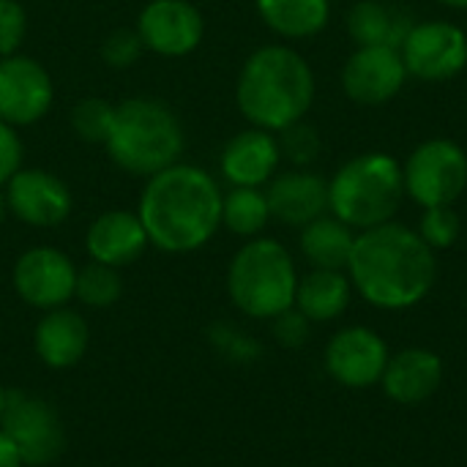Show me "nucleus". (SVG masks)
Returning a JSON list of instances; mask_svg holds the SVG:
<instances>
[{"label":"nucleus","mask_w":467,"mask_h":467,"mask_svg":"<svg viewBox=\"0 0 467 467\" xmlns=\"http://www.w3.org/2000/svg\"><path fill=\"white\" fill-rule=\"evenodd\" d=\"M145 181L137 216L150 246L167 254H189L216 235L222 227L224 194L211 172L175 161Z\"/></svg>","instance_id":"1"},{"label":"nucleus","mask_w":467,"mask_h":467,"mask_svg":"<svg viewBox=\"0 0 467 467\" xmlns=\"http://www.w3.org/2000/svg\"><path fill=\"white\" fill-rule=\"evenodd\" d=\"M350 285L378 309H410L421 304L435 279L438 260L427 241L397 222L361 230L348 263Z\"/></svg>","instance_id":"2"},{"label":"nucleus","mask_w":467,"mask_h":467,"mask_svg":"<svg viewBox=\"0 0 467 467\" xmlns=\"http://www.w3.org/2000/svg\"><path fill=\"white\" fill-rule=\"evenodd\" d=\"M315 71L301 52L285 44L254 49L238 74L235 104L241 115L265 131H285L306 118L315 104Z\"/></svg>","instance_id":"3"},{"label":"nucleus","mask_w":467,"mask_h":467,"mask_svg":"<svg viewBox=\"0 0 467 467\" xmlns=\"http://www.w3.org/2000/svg\"><path fill=\"white\" fill-rule=\"evenodd\" d=\"M104 148L112 164L123 172L150 178L181 161L186 134L178 115L164 101L134 96L115 104V118Z\"/></svg>","instance_id":"4"},{"label":"nucleus","mask_w":467,"mask_h":467,"mask_svg":"<svg viewBox=\"0 0 467 467\" xmlns=\"http://www.w3.org/2000/svg\"><path fill=\"white\" fill-rule=\"evenodd\" d=\"M402 197V164L391 153L380 150L345 161L328 181V211L353 230H372L391 222Z\"/></svg>","instance_id":"5"},{"label":"nucleus","mask_w":467,"mask_h":467,"mask_svg":"<svg viewBox=\"0 0 467 467\" xmlns=\"http://www.w3.org/2000/svg\"><path fill=\"white\" fill-rule=\"evenodd\" d=\"M298 271L290 252L274 238H249L227 268V293L238 312L274 320L296 304Z\"/></svg>","instance_id":"6"},{"label":"nucleus","mask_w":467,"mask_h":467,"mask_svg":"<svg viewBox=\"0 0 467 467\" xmlns=\"http://www.w3.org/2000/svg\"><path fill=\"white\" fill-rule=\"evenodd\" d=\"M405 194L421 208L454 205L467 189V153L446 137L421 142L402 167Z\"/></svg>","instance_id":"7"},{"label":"nucleus","mask_w":467,"mask_h":467,"mask_svg":"<svg viewBox=\"0 0 467 467\" xmlns=\"http://www.w3.org/2000/svg\"><path fill=\"white\" fill-rule=\"evenodd\" d=\"M0 432L16 449L25 467L49 465L66 449V430L55 408L27 391H8Z\"/></svg>","instance_id":"8"},{"label":"nucleus","mask_w":467,"mask_h":467,"mask_svg":"<svg viewBox=\"0 0 467 467\" xmlns=\"http://www.w3.org/2000/svg\"><path fill=\"white\" fill-rule=\"evenodd\" d=\"M408 77L446 82L467 66V33L446 19L416 22L400 47Z\"/></svg>","instance_id":"9"},{"label":"nucleus","mask_w":467,"mask_h":467,"mask_svg":"<svg viewBox=\"0 0 467 467\" xmlns=\"http://www.w3.org/2000/svg\"><path fill=\"white\" fill-rule=\"evenodd\" d=\"M11 285L25 304L49 312L74 298L77 265L55 246H33L16 257Z\"/></svg>","instance_id":"10"},{"label":"nucleus","mask_w":467,"mask_h":467,"mask_svg":"<svg viewBox=\"0 0 467 467\" xmlns=\"http://www.w3.org/2000/svg\"><path fill=\"white\" fill-rule=\"evenodd\" d=\"M55 99V85L49 71L30 55L0 57V120L8 126L38 123Z\"/></svg>","instance_id":"11"},{"label":"nucleus","mask_w":467,"mask_h":467,"mask_svg":"<svg viewBox=\"0 0 467 467\" xmlns=\"http://www.w3.org/2000/svg\"><path fill=\"white\" fill-rule=\"evenodd\" d=\"M134 27L142 47L161 57L192 55L205 36V19L192 0H150L142 5Z\"/></svg>","instance_id":"12"},{"label":"nucleus","mask_w":467,"mask_h":467,"mask_svg":"<svg viewBox=\"0 0 467 467\" xmlns=\"http://www.w3.org/2000/svg\"><path fill=\"white\" fill-rule=\"evenodd\" d=\"M8 213L30 227H57L71 213L68 186L49 170L19 167L3 186Z\"/></svg>","instance_id":"13"},{"label":"nucleus","mask_w":467,"mask_h":467,"mask_svg":"<svg viewBox=\"0 0 467 467\" xmlns=\"http://www.w3.org/2000/svg\"><path fill=\"white\" fill-rule=\"evenodd\" d=\"M408 79L402 52L394 47H356L342 66V90L350 101L380 107L391 101Z\"/></svg>","instance_id":"14"},{"label":"nucleus","mask_w":467,"mask_h":467,"mask_svg":"<svg viewBox=\"0 0 467 467\" xmlns=\"http://www.w3.org/2000/svg\"><path fill=\"white\" fill-rule=\"evenodd\" d=\"M389 358L391 356L380 334L364 326H353L334 334V339L326 348V369L345 389L378 386Z\"/></svg>","instance_id":"15"},{"label":"nucleus","mask_w":467,"mask_h":467,"mask_svg":"<svg viewBox=\"0 0 467 467\" xmlns=\"http://www.w3.org/2000/svg\"><path fill=\"white\" fill-rule=\"evenodd\" d=\"M282 161L279 140L274 131L249 126L238 131L219 156V170L230 186H265Z\"/></svg>","instance_id":"16"},{"label":"nucleus","mask_w":467,"mask_h":467,"mask_svg":"<svg viewBox=\"0 0 467 467\" xmlns=\"http://www.w3.org/2000/svg\"><path fill=\"white\" fill-rule=\"evenodd\" d=\"M271 219L304 227L328 213V181L312 170H290L268 181L265 189Z\"/></svg>","instance_id":"17"},{"label":"nucleus","mask_w":467,"mask_h":467,"mask_svg":"<svg viewBox=\"0 0 467 467\" xmlns=\"http://www.w3.org/2000/svg\"><path fill=\"white\" fill-rule=\"evenodd\" d=\"M150 246L148 233L137 213L131 211H104L93 219L85 235V249L90 260L123 268L142 257V252Z\"/></svg>","instance_id":"18"},{"label":"nucleus","mask_w":467,"mask_h":467,"mask_svg":"<svg viewBox=\"0 0 467 467\" xmlns=\"http://www.w3.org/2000/svg\"><path fill=\"white\" fill-rule=\"evenodd\" d=\"M90 328L85 317L68 306L44 312L33 331V350L49 369H71L88 353Z\"/></svg>","instance_id":"19"},{"label":"nucleus","mask_w":467,"mask_h":467,"mask_svg":"<svg viewBox=\"0 0 467 467\" xmlns=\"http://www.w3.org/2000/svg\"><path fill=\"white\" fill-rule=\"evenodd\" d=\"M383 391L397 405H421L443 383V361L438 353L424 348H410L389 358L380 378Z\"/></svg>","instance_id":"20"},{"label":"nucleus","mask_w":467,"mask_h":467,"mask_svg":"<svg viewBox=\"0 0 467 467\" xmlns=\"http://www.w3.org/2000/svg\"><path fill=\"white\" fill-rule=\"evenodd\" d=\"M416 22L408 11L383 0H358L348 14V33L358 47H394L400 49Z\"/></svg>","instance_id":"21"},{"label":"nucleus","mask_w":467,"mask_h":467,"mask_svg":"<svg viewBox=\"0 0 467 467\" xmlns=\"http://www.w3.org/2000/svg\"><path fill=\"white\" fill-rule=\"evenodd\" d=\"M356 246V233L345 222L331 213L317 216L315 222L301 227V252L312 263V268L345 271Z\"/></svg>","instance_id":"22"},{"label":"nucleus","mask_w":467,"mask_h":467,"mask_svg":"<svg viewBox=\"0 0 467 467\" xmlns=\"http://www.w3.org/2000/svg\"><path fill=\"white\" fill-rule=\"evenodd\" d=\"M350 279L342 271H326L315 268L304 279H298L296 290V309L309 317L312 323H328L337 320L348 304H350Z\"/></svg>","instance_id":"23"},{"label":"nucleus","mask_w":467,"mask_h":467,"mask_svg":"<svg viewBox=\"0 0 467 467\" xmlns=\"http://www.w3.org/2000/svg\"><path fill=\"white\" fill-rule=\"evenodd\" d=\"M260 19L282 38H312L331 19V0H254Z\"/></svg>","instance_id":"24"},{"label":"nucleus","mask_w":467,"mask_h":467,"mask_svg":"<svg viewBox=\"0 0 467 467\" xmlns=\"http://www.w3.org/2000/svg\"><path fill=\"white\" fill-rule=\"evenodd\" d=\"M271 222L268 197L254 186H233L222 197V224L241 238H257Z\"/></svg>","instance_id":"25"},{"label":"nucleus","mask_w":467,"mask_h":467,"mask_svg":"<svg viewBox=\"0 0 467 467\" xmlns=\"http://www.w3.org/2000/svg\"><path fill=\"white\" fill-rule=\"evenodd\" d=\"M123 296V279L118 268L90 260L85 268H77L74 298H79L90 309H107Z\"/></svg>","instance_id":"26"},{"label":"nucleus","mask_w":467,"mask_h":467,"mask_svg":"<svg viewBox=\"0 0 467 467\" xmlns=\"http://www.w3.org/2000/svg\"><path fill=\"white\" fill-rule=\"evenodd\" d=\"M112 118H115V104H109L107 99L90 96L74 104L71 109V129L82 142H93V145H104L112 129Z\"/></svg>","instance_id":"27"},{"label":"nucleus","mask_w":467,"mask_h":467,"mask_svg":"<svg viewBox=\"0 0 467 467\" xmlns=\"http://www.w3.org/2000/svg\"><path fill=\"white\" fill-rule=\"evenodd\" d=\"M460 213L454 211V205H435V208H424V216L419 222V235L427 241L430 249H449L457 244L460 238Z\"/></svg>","instance_id":"28"},{"label":"nucleus","mask_w":467,"mask_h":467,"mask_svg":"<svg viewBox=\"0 0 467 467\" xmlns=\"http://www.w3.org/2000/svg\"><path fill=\"white\" fill-rule=\"evenodd\" d=\"M142 52H145V47H142L137 27H118L101 41V60L118 71L134 66Z\"/></svg>","instance_id":"29"},{"label":"nucleus","mask_w":467,"mask_h":467,"mask_svg":"<svg viewBox=\"0 0 467 467\" xmlns=\"http://www.w3.org/2000/svg\"><path fill=\"white\" fill-rule=\"evenodd\" d=\"M279 150L282 156H287L293 164L306 167L320 156V137L312 126H306L304 120L287 126L285 131H279Z\"/></svg>","instance_id":"30"},{"label":"nucleus","mask_w":467,"mask_h":467,"mask_svg":"<svg viewBox=\"0 0 467 467\" xmlns=\"http://www.w3.org/2000/svg\"><path fill=\"white\" fill-rule=\"evenodd\" d=\"M27 33V11L19 0H0V57H8L19 49Z\"/></svg>","instance_id":"31"},{"label":"nucleus","mask_w":467,"mask_h":467,"mask_svg":"<svg viewBox=\"0 0 467 467\" xmlns=\"http://www.w3.org/2000/svg\"><path fill=\"white\" fill-rule=\"evenodd\" d=\"M312 331V320L304 317L296 306H290L287 312L274 317V337L282 348H301L306 345Z\"/></svg>","instance_id":"32"},{"label":"nucleus","mask_w":467,"mask_h":467,"mask_svg":"<svg viewBox=\"0 0 467 467\" xmlns=\"http://www.w3.org/2000/svg\"><path fill=\"white\" fill-rule=\"evenodd\" d=\"M211 342L216 345L219 353L230 356L233 361H249L257 353V345L246 334H241L238 328H233L227 323H219L211 328Z\"/></svg>","instance_id":"33"},{"label":"nucleus","mask_w":467,"mask_h":467,"mask_svg":"<svg viewBox=\"0 0 467 467\" xmlns=\"http://www.w3.org/2000/svg\"><path fill=\"white\" fill-rule=\"evenodd\" d=\"M22 140L14 126L0 120V186L11 181V175L22 167Z\"/></svg>","instance_id":"34"},{"label":"nucleus","mask_w":467,"mask_h":467,"mask_svg":"<svg viewBox=\"0 0 467 467\" xmlns=\"http://www.w3.org/2000/svg\"><path fill=\"white\" fill-rule=\"evenodd\" d=\"M0 467H25L19 454H16V449L8 443V438L3 432H0Z\"/></svg>","instance_id":"35"},{"label":"nucleus","mask_w":467,"mask_h":467,"mask_svg":"<svg viewBox=\"0 0 467 467\" xmlns=\"http://www.w3.org/2000/svg\"><path fill=\"white\" fill-rule=\"evenodd\" d=\"M441 5H449V8H457V11H467V0H438Z\"/></svg>","instance_id":"36"},{"label":"nucleus","mask_w":467,"mask_h":467,"mask_svg":"<svg viewBox=\"0 0 467 467\" xmlns=\"http://www.w3.org/2000/svg\"><path fill=\"white\" fill-rule=\"evenodd\" d=\"M5 213H8V205H5V192H3V186H0V224H3V219H5Z\"/></svg>","instance_id":"37"},{"label":"nucleus","mask_w":467,"mask_h":467,"mask_svg":"<svg viewBox=\"0 0 467 467\" xmlns=\"http://www.w3.org/2000/svg\"><path fill=\"white\" fill-rule=\"evenodd\" d=\"M5 402H8V391L0 386V416H3V410H5Z\"/></svg>","instance_id":"38"}]
</instances>
